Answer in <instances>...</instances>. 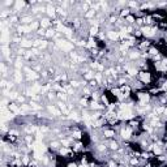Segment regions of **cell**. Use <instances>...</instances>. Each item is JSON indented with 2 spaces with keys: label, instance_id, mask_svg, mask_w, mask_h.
<instances>
[{
  "label": "cell",
  "instance_id": "obj_17",
  "mask_svg": "<svg viewBox=\"0 0 167 167\" xmlns=\"http://www.w3.org/2000/svg\"><path fill=\"white\" fill-rule=\"evenodd\" d=\"M56 29L55 27H48L47 29V32H46V39L47 41H50V39H54V37H55V35H56Z\"/></svg>",
  "mask_w": 167,
  "mask_h": 167
},
{
  "label": "cell",
  "instance_id": "obj_7",
  "mask_svg": "<svg viewBox=\"0 0 167 167\" xmlns=\"http://www.w3.org/2000/svg\"><path fill=\"white\" fill-rule=\"evenodd\" d=\"M61 148V142H60V140H52L51 142L48 144V150L51 151V153H54V154H57V150H59Z\"/></svg>",
  "mask_w": 167,
  "mask_h": 167
},
{
  "label": "cell",
  "instance_id": "obj_25",
  "mask_svg": "<svg viewBox=\"0 0 167 167\" xmlns=\"http://www.w3.org/2000/svg\"><path fill=\"white\" fill-rule=\"evenodd\" d=\"M165 13H166V16H167V8H166V9H165Z\"/></svg>",
  "mask_w": 167,
  "mask_h": 167
},
{
  "label": "cell",
  "instance_id": "obj_3",
  "mask_svg": "<svg viewBox=\"0 0 167 167\" xmlns=\"http://www.w3.org/2000/svg\"><path fill=\"white\" fill-rule=\"evenodd\" d=\"M45 110L47 111L48 115H52L55 119H59L60 116L63 115V114L60 112L59 108H57V106L54 105V103H48V105H46V106H45Z\"/></svg>",
  "mask_w": 167,
  "mask_h": 167
},
{
  "label": "cell",
  "instance_id": "obj_24",
  "mask_svg": "<svg viewBox=\"0 0 167 167\" xmlns=\"http://www.w3.org/2000/svg\"><path fill=\"white\" fill-rule=\"evenodd\" d=\"M65 167H78V162L77 161H68Z\"/></svg>",
  "mask_w": 167,
  "mask_h": 167
},
{
  "label": "cell",
  "instance_id": "obj_23",
  "mask_svg": "<svg viewBox=\"0 0 167 167\" xmlns=\"http://www.w3.org/2000/svg\"><path fill=\"white\" fill-rule=\"evenodd\" d=\"M39 27H41V24H39V21H37V20L33 21V22L30 24V29H32V32H33V33L37 32Z\"/></svg>",
  "mask_w": 167,
  "mask_h": 167
},
{
  "label": "cell",
  "instance_id": "obj_21",
  "mask_svg": "<svg viewBox=\"0 0 167 167\" xmlns=\"http://www.w3.org/2000/svg\"><path fill=\"white\" fill-rule=\"evenodd\" d=\"M125 24L127 25H135L136 24V16L130 13L128 17H125Z\"/></svg>",
  "mask_w": 167,
  "mask_h": 167
},
{
  "label": "cell",
  "instance_id": "obj_2",
  "mask_svg": "<svg viewBox=\"0 0 167 167\" xmlns=\"http://www.w3.org/2000/svg\"><path fill=\"white\" fill-rule=\"evenodd\" d=\"M102 136L105 140H114V139H118V132L114 128L106 125L102 128Z\"/></svg>",
  "mask_w": 167,
  "mask_h": 167
},
{
  "label": "cell",
  "instance_id": "obj_16",
  "mask_svg": "<svg viewBox=\"0 0 167 167\" xmlns=\"http://www.w3.org/2000/svg\"><path fill=\"white\" fill-rule=\"evenodd\" d=\"M56 97H57V101H61V102H65L67 103L68 101H69V96L65 91H59V93H56Z\"/></svg>",
  "mask_w": 167,
  "mask_h": 167
},
{
  "label": "cell",
  "instance_id": "obj_1",
  "mask_svg": "<svg viewBox=\"0 0 167 167\" xmlns=\"http://www.w3.org/2000/svg\"><path fill=\"white\" fill-rule=\"evenodd\" d=\"M137 80L141 81L146 88L154 85V73L153 72H146V71H140L139 76H137Z\"/></svg>",
  "mask_w": 167,
  "mask_h": 167
},
{
  "label": "cell",
  "instance_id": "obj_15",
  "mask_svg": "<svg viewBox=\"0 0 167 167\" xmlns=\"http://www.w3.org/2000/svg\"><path fill=\"white\" fill-rule=\"evenodd\" d=\"M99 32H101V26H90L89 27V37L97 38V35L99 34Z\"/></svg>",
  "mask_w": 167,
  "mask_h": 167
},
{
  "label": "cell",
  "instance_id": "obj_19",
  "mask_svg": "<svg viewBox=\"0 0 167 167\" xmlns=\"http://www.w3.org/2000/svg\"><path fill=\"white\" fill-rule=\"evenodd\" d=\"M16 102L21 106V105H24V103H27L29 102V98L25 96V94H20V96L17 97V99H16Z\"/></svg>",
  "mask_w": 167,
  "mask_h": 167
},
{
  "label": "cell",
  "instance_id": "obj_14",
  "mask_svg": "<svg viewBox=\"0 0 167 167\" xmlns=\"http://www.w3.org/2000/svg\"><path fill=\"white\" fill-rule=\"evenodd\" d=\"M148 54H149V56H150V59H153V57H155V56H158V55H161L162 52L159 51V48H158V47H155V46L153 45L151 47H149Z\"/></svg>",
  "mask_w": 167,
  "mask_h": 167
},
{
  "label": "cell",
  "instance_id": "obj_12",
  "mask_svg": "<svg viewBox=\"0 0 167 167\" xmlns=\"http://www.w3.org/2000/svg\"><path fill=\"white\" fill-rule=\"evenodd\" d=\"M144 21H145V26H154V25H157V22L154 21L153 16H151L150 13H146V14H145Z\"/></svg>",
  "mask_w": 167,
  "mask_h": 167
},
{
  "label": "cell",
  "instance_id": "obj_18",
  "mask_svg": "<svg viewBox=\"0 0 167 167\" xmlns=\"http://www.w3.org/2000/svg\"><path fill=\"white\" fill-rule=\"evenodd\" d=\"M130 13H132V11H130V9L128 8V7H125V8H121V9L119 11V17L125 20V17H128Z\"/></svg>",
  "mask_w": 167,
  "mask_h": 167
},
{
  "label": "cell",
  "instance_id": "obj_9",
  "mask_svg": "<svg viewBox=\"0 0 167 167\" xmlns=\"http://www.w3.org/2000/svg\"><path fill=\"white\" fill-rule=\"evenodd\" d=\"M56 106H57V108H59L60 112H61L63 115H68V114L71 112L65 102H61V101H56Z\"/></svg>",
  "mask_w": 167,
  "mask_h": 167
},
{
  "label": "cell",
  "instance_id": "obj_22",
  "mask_svg": "<svg viewBox=\"0 0 167 167\" xmlns=\"http://www.w3.org/2000/svg\"><path fill=\"white\" fill-rule=\"evenodd\" d=\"M133 37H135V39H137V41L144 39V34H142V32H141V29H136L135 33H133Z\"/></svg>",
  "mask_w": 167,
  "mask_h": 167
},
{
  "label": "cell",
  "instance_id": "obj_6",
  "mask_svg": "<svg viewBox=\"0 0 167 167\" xmlns=\"http://www.w3.org/2000/svg\"><path fill=\"white\" fill-rule=\"evenodd\" d=\"M127 59H128V61H137V60H140L141 59V52L137 48H132L128 52Z\"/></svg>",
  "mask_w": 167,
  "mask_h": 167
},
{
  "label": "cell",
  "instance_id": "obj_10",
  "mask_svg": "<svg viewBox=\"0 0 167 167\" xmlns=\"http://www.w3.org/2000/svg\"><path fill=\"white\" fill-rule=\"evenodd\" d=\"M18 46L22 47V48H25V50H30V48H33V41H32V39H27V38L24 37Z\"/></svg>",
  "mask_w": 167,
  "mask_h": 167
},
{
  "label": "cell",
  "instance_id": "obj_4",
  "mask_svg": "<svg viewBox=\"0 0 167 167\" xmlns=\"http://www.w3.org/2000/svg\"><path fill=\"white\" fill-rule=\"evenodd\" d=\"M106 144H107V148H108L110 151H118L121 148L123 142L120 140H118V139H114V140H107Z\"/></svg>",
  "mask_w": 167,
  "mask_h": 167
},
{
  "label": "cell",
  "instance_id": "obj_11",
  "mask_svg": "<svg viewBox=\"0 0 167 167\" xmlns=\"http://www.w3.org/2000/svg\"><path fill=\"white\" fill-rule=\"evenodd\" d=\"M8 111L14 114V115H18L20 114V105L17 102H11L8 105Z\"/></svg>",
  "mask_w": 167,
  "mask_h": 167
},
{
  "label": "cell",
  "instance_id": "obj_13",
  "mask_svg": "<svg viewBox=\"0 0 167 167\" xmlns=\"http://www.w3.org/2000/svg\"><path fill=\"white\" fill-rule=\"evenodd\" d=\"M39 24H41V27H43V29H48V27H51V26H52V21L50 20L47 16H43V18L39 21Z\"/></svg>",
  "mask_w": 167,
  "mask_h": 167
},
{
  "label": "cell",
  "instance_id": "obj_5",
  "mask_svg": "<svg viewBox=\"0 0 167 167\" xmlns=\"http://www.w3.org/2000/svg\"><path fill=\"white\" fill-rule=\"evenodd\" d=\"M33 21H35L32 13H21L20 14V24L21 25H30Z\"/></svg>",
  "mask_w": 167,
  "mask_h": 167
},
{
  "label": "cell",
  "instance_id": "obj_8",
  "mask_svg": "<svg viewBox=\"0 0 167 167\" xmlns=\"http://www.w3.org/2000/svg\"><path fill=\"white\" fill-rule=\"evenodd\" d=\"M99 102H101V105H103L106 108L110 106V103H111V98H110V96H108V93L107 91H105L102 96H101V98H99Z\"/></svg>",
  "mask_w": 167,
  "mask_h": 167
},
{
  "label": "cell",
  "instance_id": "obj_20",
  "mask_svg": "<svg viewBox=\"0 0 167 167\" xmlns=\"http://www.w3.org/2000/svg\"><path fill=\"white\" fill-rule=\"evenodd\" d=\"M106 167H119V162L118 161H115V159H112V158H110V159H107L106 161Z\"/></svg>",
  "mask_w": 167,
  "mask_h": 167
}]
</instances>
